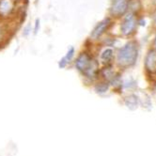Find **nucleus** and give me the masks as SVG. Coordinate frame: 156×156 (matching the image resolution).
I'll use <instances>...</instances> for the list:
<instances>
[{"mask_svg": "<svg viewBox=\"0 0 156 156\" xmlns=\"http://www.w3.org/2000/svg\"><path fill=\"white\" fill-rule=\"evenodd\" d=\"M113 50L111 48H106L102 54L101 55H100V59H101V61L104 63V64H108L111 60H112L113 58Z\"/></svg>", "mask_w": 156, "mask_h": 156, "instance_id": "10", "label": "nucleus"}, {"mask_svg": "<svg viewBox=\"0 0 156 156\" xmlns=\"http://www.w3.org/2000/svg\"><path fill=\"white\" fill-rule=\"evenodd\" d=\"M101 73H102L103 77L105 78V80L107 81L108 83H109V81L114 77V75L116 74L110 66H106L105 69H103V70L101 71Z\"/></svg>", "mask_w": 156, "mask_h": 156, "instance_id": "11", "label": "nucleus"}, {"mask_svg": "<svg viewBox=\"0 0 156 156\" xmlns=\"http://www.w3.org/2000/svg\"><path fill=\"white\" fill-rule=\"evenodd\" d=\"M108 88H109V83L107 81H104V82H100V83L96 84L94 90H95L96 93L103 94L108 90Z\"/></svg>", "mask_w": 156, "mask_h": 156, "instance_id": "12", "label": "nucleus"}, {"mask_svg": "<svg viewBox=\"0 0 156 156\" xmlns=\"http://www.w3.org/2000/svg\"><path fill=\"white\" fill-rule=\"evenodd\" d=\"M136 26H137V20L136 17V14L133 13H128L124 18L122 23L120 25V32L123 36H131L132 34H133L136 29Z\"/></svg>", "mask_w": 156, "mask_h": 156, "instance_id": "3", "label": "nucleus"}, {"mask_svg": "<svg viewBox=\"0 0 156 156\" xmlns=\"http://www.w3.org/2000/svg\"><path fill=\"white\" fill-rule=\"evenodd\" d=\"M152 91H153V94H154V96L156 97V84L153 86V87H152Z\"/></svg>", "mask_w": 156, "mask_h": 156, "instance_id": "17", "label": "nucleus"}, {"mask_svg": "<svg viewBox=\"0 0 156 156\" xmlns=\"http://www.w3.org/2000/svg\"><path fill=\"white\" fill-rule=\"evenodd\" d=\"M152 20H153V24L154 26L156 27V12L153 13V16H152Z\"/></svg>", "mask_w": 156, "mask_h": 156, "instance_id": "16", "label": "nucleus"}, {"mask_svg": "<svg viewBox=\"0 0 156 156\" xmlns=\"http://www.w3.org/2000/svg\"><path fill=\"white\" fill-rule=\"evenodd\" d=\"M142 9L141 0H128L127 4V12L133 14L138 13Z\"/></svg>", "mask_w": 156, "mask_h": 156, "instance_id": "8", "label": "nucleus"}, {"mask_svg": "<svg viewBox=\"0 0 156 156\" xmlns=\"http://www.w3.org/2000/svg\"><path fill=\"white\" fill-rule=\"evenodd\" d=\"M74 65L78 72H80L87 78H90V80L97 78L100 73L98 61L86 52H83L78 55Z\"/></svg>", "mask_w": 156, "mask_h": 156, "instance_id": "1", "label": "nucleus"}, {"mask_svg": "<svg viewBox=\"0 0 156 156\" xmlns=\"http://www.w3.org/2000/svg\"><path fill=\"white\" fill-rule=\"evenodd\" d=\"M13 9L12 0H0V16H8Z\"/></svg>", "mask_w": 156, "mask_h": 156, "instance_id": "7", "label": "nucleus"}, {"mask_svg": "<svg viewBox=\"0 0 156 156\" xmlns=\"http://www.w3.org/2000/svg\"><path fill=\"white\" fill-rule=\"evenodd\" d=\"M112 24V22H111V19L109 17L107 18H105L104 20H102L101 22H99V23L94 27L93 30L91 31L90 33V37L93 39V40H98L100 37H102L105 31L109 28V27Z\"/></svg>", "mask_w": 156, "mask_h": 156, "instance_id": "5", "label": "nucleus"}, {"mask_svg": "<svg viewBox=\"0 0 156 156\" xmlns=\"http://www.w3.org/2000/svg\"><path fill=\"white\" fill-rule=\"evenodd\" d=\"M74 53H75V50H74V47H71V48H69V50H68V52H67V54H66V55H65V59L67 60V62L68 63H70L72 60H73V57H74Z\"/></svg>", "mask_w": 156, "mask_h": 156, "instance_id": "13", "label": "nucleus"}, {"mask_svg": "<svg viewBox=\"0 0 156 156\" xmlns=\"http://www.w3.org/2000/svg\"><path fill=\"white\" fill-rule=\"evenodd\" d=\"M128 0H112L109 9L110 15L113 17H121L127 12Z\"/></svg>", "mask_w": 156, "mask_h": 156, "instance_id": "4", "label": "nucleus"}, {"mask_svg": "<svg viewBox=\"0 0 156 156\" xmlns=\"http://www.w3.org/2000/svg\"><path fill=\"white\" fill-rule=\"evenodd\" d=\"M67 64H68V62H67V60L65 59V58H62L59 60V62H58V67H59L60 69H64L65 67L67 66Z\"/></svg>", "mask_w": 156, "mask_h": 156, "instance_id": "14", "label": "nucleus"}, {"mask_svg": "<svg viewBox=\"0 0 156 156\" xmlns=\"http://www.w3.org/2000/svg\"><path fill=\"white\" fill-rule=\"evenodd\" d=\"M38 27H40V20H39V19H37V20H36V27H35V32H37V30H38Z\"/></svg>", "mask_w": 156, "mask_h": 156, "instance_id": "15", "label": "nucleus"}, {"mask_svg": "<svg viewBox=\"0 0 156 156\" xmlns=\"http://www.w3.org/2000/svg\"><path fill=\"white\" fill-rule=\"evenodd\" d=\"M138 58V43L131 41L122 46L117 54V63L121 68H128L136 64Z\"/></svg>", "mask_w": 156, "mask_h": 156, "instance_id": "2", "label": "nucleus"}, {"mask_svg": "<svg viewBox=\"0 0 156 156\" xmlns=\"http://www.w3.org/2000/svg\"><path fill=\"white\" fill-rule=\"evenodd\" d=\"M154 45H155V49H156V37H155V40H154Z\"/></svg>", "mask_w": 156, "mask_h": 156, "instance_id": "18", "label": "nucleus"}, {"mask_svg": "<svg viewBox=\"0 0 156 156\" xmlns=\"http://www.w3.org/2000/svg\"><path fill=\"white\" fill-rule=\"evenodd\" d=\"M124 104L125 105L131 109V110H135L136 108H137L138 104H139V99L136 95L135 94H131L129 96H127L124 99Z\"/></svg>", "mask_w": 156, "mask_h": 156, "instance_id": "9", "label": "nucleus"}, {"mask_svg": "<svg viewBox=\"0 0 156 156\" xmlns=\"http://www.w3.org/2000/svg\"><path fill=\"white\" fill-rule=\"evenodd\" d=\"M145 69L150 73H156V49H151L145 58Z\"/></svg>", "mask_w": 156, "mask_h": 156, "instance_id": "6", "label": "nucleus"}]
</instances>
